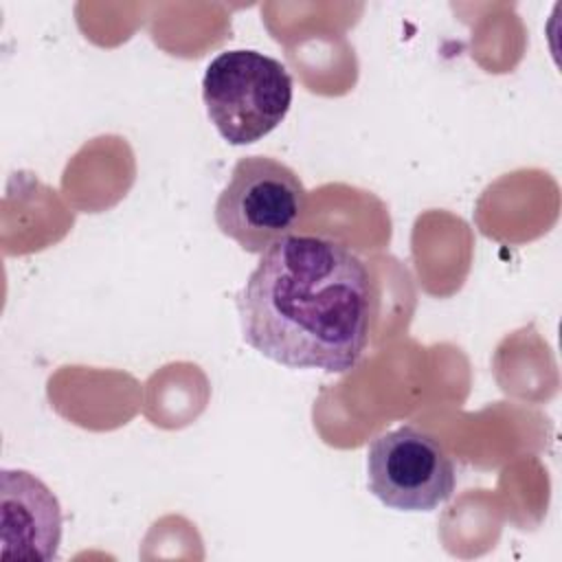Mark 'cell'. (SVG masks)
Returning <instances> with one entry per match:
<instances>
[{
    "label": "cell",
    "mask_w": 562,
    "mask_h": 562,
    "mask_svg": "<svg viewBox=\"0 0 562 562\" xmlns=\"http://www.w3.org/2000/svg\"><path fill=\"white\" fill-rule=\"evenodd\" d=\"M241 338L288 369L351 371L369 342L375 285L367 263L323 235H288L261 252L235 294Z\"/></svg>",
    "instance_id": "cell-1"
},
{
    "label": "cell",
    "mask_w": 562,
    "mask_h": 562,
    "mask_svg": "<svg viewBox=\"0 0 562 562\" xmlns=\"http://www.w3.org/2000/svg\"><path fill=\"white\" fill-rule=\"evenodd\" d=\"M209 121L228 145L268 136L292 105L288 68L259 50L235 48L213 57L202 77Z\"/></svg>",
    "instance_id": "cell-2"
},
{
    "label": "cell",
    "mask_w": 562,
    "mask_h": 562,
    "mask_svg": "<svg viewBox=\"0 0 562 562\" xmlns=\"http://www.w3.org/2000/svg\"><path fill=\"white\" fill-rule=\"evenodd\" d=\"M307 191L299 173L270 156H244L217 195L213 217L241 250L261 255L303 220Z\"/></svg>",
    "instance_id": "cell-3"
},
{
    "label": "cell",
    "mask_w": 562,
    "mask_h": 562,
    "mask_svg": "<svg viewBox=\"0 0 562 562\" xmlns=\"http://www.w3.org/2000/svg\"><path fill=\"white\" fill-rule=\"evenodd\" d=\"M457 485V470L443 446L417 426L378 435L367 448V487L397 512H432Z\"/></svg>",
    "instance_id": "cell-4"
},
{
    "label": "cell",
    "mask_w": 562,
    "mask_h": 562,
    "mask_svg": "<svg viewBox=\"0 0 562 562\" xmlns=\"http://www.w3.org/2000/svg\"><path fill=\"white\" fill-rule=\"evenodd\" d=\"M2 560L46 562L61 542L57 496L26 470H2Z\"/></svg>",
    "instance_id": "cell-5"
}]
</instances>
